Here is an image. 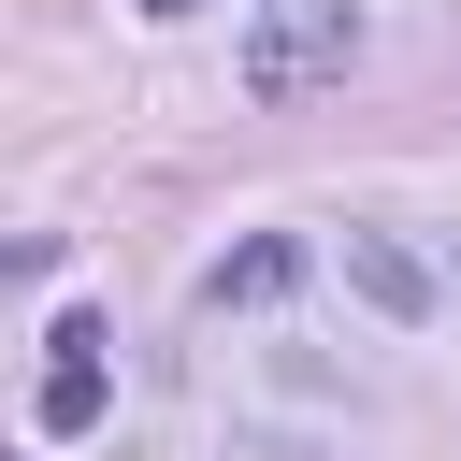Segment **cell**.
I'll list each match as a JSON object with an SVG mask.
<instances>
[{
  "label": "cell",
  "instance_id": "cell-1",
  "mask_svg": "<svg viewBox=\"0 0 461 461\" xmlns=\"http://www.w3.org/2000/svg\"><path fill=\"white\" fill-rule=\"evenodd\" d=\"M346 58H360V14L346 0H259L245 14V101H303V86H346Z\"/></svg>",
  "mask_w": 461,
  "mask_h": 461
},
{
  "label": "cell",
  "instance_id": "cell-2",
  "mask_svg": "<svg viewBox=\"0 0 461 461\" xmlns=\"http://www.w3.org/2000/svg\"><path fill=\"white\" fill-rule=\"evenodd\" d=\"M43 346H58V360H43V403H29V418H43L58 447H72V432H101V317L72 303V317H58Z\"/></svg>",
  "mask_w": 461,
  "mask_h": 461
},
{
  "label": "cell",
  "instance_id": "cell-3",
  "mask_svg": "<svg viewBox=\"0 0 461 461\" xmlns=\"http://www.w3.org/2000/svg\"><path fill=\"white\" fill-rule=\"evenodd\" d=\"M346 288H360L375 317H403V331H418V317L447 303V288H432V259H418L403 230H346Z\"/></svg>",
  "mask_w": 461,
  "mask_h": 461
},
{
  "label": "cell",
  "instance_id": "cell-4",
  "mask_svg": "<svg viewBox=\"0 0 461 461\" xmlns=\"http://www.w3.org/2000/svg\"><path fill=\"white\" fill-rule=\"evenodd\" d=\"M288 288H303V230H259V245H230V259L202 274V303H216V317H230V303L259 317V303H288Z\"/></svg>",
  "mask_w": 461,
  "mask_h": 461
},
{
  "label": "cell",
  "instance_id": "cell-5",
  "mask_svg": "<svg viewBox=\"0 0 461 461\" xmlns=\"http://www.w3.org/2000/svg\"><path fill=\"white\" fill-rule=\"evenodd\" d=\"M144 14H187V0H144Z\"/></svg>",
  "mask_w": 461,
  "mask_h": 461
}]
</instances>
